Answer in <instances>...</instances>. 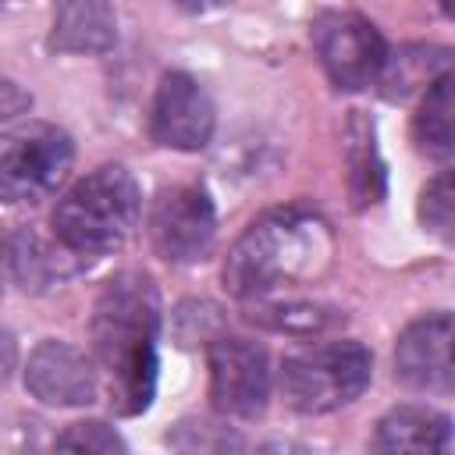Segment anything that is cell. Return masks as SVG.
Segmentation results:
<instances>
[{"mask_svg": "<svg viewBox=\"0 0 455 455\" xmlns=\"http://www.w3.org/2000/svg\"><path fill=\"white\" fill-rule=\"evenodd\" d=\"M156 331L160 299L146 274L124 270L100 291L92 306V352L107 370L110 402L121 416L149 409L156 387Z\"/></svg>", "mask_w": 455, "mask_h": 455, "instance_id": "1", "label": "cell"}, {"mask_svg": "<svg viewBox=\"0 0 455 455\" xmlns=\"http://www.w3.org/2000/svg\"><path fill=\"white\" fill-rule=\"evenodd\" d=\"M331 231L309 210H270L245 228L224 259V284L238 299H263L309 281L331 263Z\"/></svg>", "mask_w": 455, "mask_h": 455, "instance_id": "2", "label": "cell"}, {"mask_svg": "<svg viewBox=\"0 0 455 455\" xmlns=\"http://www.w3.org/2000/svg\"><path fill=\"white\" fill-rule=\"evenodd\" d=\"M139 220V185L121 164L78 178L53 206V235L68 252L103 256L128 242Z\"/></svg>", "mask_w": 455, "mask_h": 455, "instance_id": "3", "label": "cell"}, {"mask_svg": "<svg viewBox=\"0 0 455 455\" xmlns=\"http://www.w3.org/2000/svg\"><path fill=\"white\" fill-rule=\"evenodd\" d=\"M373 377V359L359 341H327L281 363V395L295 412L320 416L352 405Z\"/></svg>", "mask_w": 455, "mask_h": 455, "instance_id": "4", "label": "cell"}, {"mask_svg": "<svg viewBox=\"0 0 455 455\" xmlns=\"http://www.w3.org/2000/svg\"><path fill=\"white\" fill-rule=\"evenodd\" d=\"M71 135L50 121H28L0 135V203L46 199L71 171Z\"/></svg>", "mask_w": 455, "mask_h": 455, "instance_id": "5", "label": "cell"}, {"mask_svg": "<svg viewBox=\"0 0 455 455\" xmlns=\"http://www.w3.org/2000/svg\"><path fill=\"white\" fill-rule=\"evenodd\" d=\"M313 46L338 89H366L380 78L387 60L384 36L355 11H323L313 21Z\"/></svg>", "mask_w": 455, "mask_h": 455, "instance_id": "6", "label": "cell"}, {"mask_svg": "<svg viewBox=\"0 0 455 455\" xmlns=\"http://www.w3.org/2000/svg\"><path fill=\"white\" fill-rule=\"evenodd\" d=\"M149 242L167 263H196L210 252L217 235V213L199 185H171L153 196Z\"/></svg>", "mask_w": 455, "mask_h": 455, "instance_id": "7", "label": "cell"}, {"mask_svg": "<svg viewBox=\"0 0 455 455\" xmlns=\"http://www.w3.org/2000/svg\"><path fill=\"white\" fill-rule=\"evenodd\" d=\"M210 363V398L213 409L238 419H256L270 398V363L267 352L249 338H217L206 348Z\"/></svg>", "mask_w": 455, "mask_h": 455, "instance_id": "8", "label": "cell"}, {"mask_svg": "<svg viewBox=\"0 0 455 455\" xmlns=\"http://www.w3.org/2000/svg\"><path fill=\"white\" fill-rule=\"evenodd\" d=\"M217 124L213 103L206 89L185 75V71H167L156 85L153 107H149V135L153 142L181 153H196L210 142Z\"/></svg>", "mask_w": 455, "mask_h": 455, "instance_id": "9", "label": "cell"}, {"mask_svg": "<svg viewBox=\"0 0 455 455\" xmlns=\"http://www.w3.org/2000/svg\"><path fill=\"white\" fill-rule=\"evenodd\" d=\"M25 387L43 405L75 409V405H89L96 398V370L85 359V352H78L75 345L46 338L28 352Z\"/></svg>", "mask_w": 455, "mask_h": 455, "instance_id": "10", "label": "cell"}, {"mask_svg": "<svg viewBox=\"0 0 455 455\" xmlns=\"http://www.w3.org/2000/svg\"><path fill=\"white\" fill-rule=\"evenodd\" d=\"M395 377L416 391H451V316L430 313L409 323L395 345Z\"/></svg>", "mask_w": 455, "mask_h": 455, "instance_id": "11", "label": "cell"}, {"mask_svg": "<svg viewBox=\"0 0 455 455\" xmlns=\"http://www.w3.org/2000/svg\"><path fill=\"white\" fill-rule=\"evenodd\" d=\"M448 416L427 405H398L373 430V455H448Z\"/></svg>", "mask_w": 455, "mask_h": 455, "instance_id": "12", "label": "cell"}, {"mask_svg": "<svg viewBox=\"0 0 455 455\" xmlns=\"http://www.w3.org/2000/svg\"><path fill=\"white\" fill-rule=\"evenodd\" d=\"M117 43V14L103 0L60 4L53 14L50 50L57 53H103Z\"/></svg>", "mask_w": 455, "mask_h": 455, "instance_id": "13", "label": "cell"}, {"mask_svg": "<svg viewBox=\"0 0 455 455\" xmlns=\"http://www.w3.org/2000/svg\"><path fill=\"white\" fill-rule=\"evenodd\" d=\"M345 160H348V192L355 206H373L384 196V164L373 139V121L363 114L348 117L345 128Z\"/></svg>", "mask_w": 455, "mask_h": 455, "instance_id": "14", "label": "cell"}, {"mask_svg": "<svg viewBox=\"0 0 455 455\" xmlns=\"http://www.w3.org/2000/svg\"><path fill=\"white\" fill-rule=\"evenodd\" d=\"M412 135L419 153L434 156V160H448L455 149V100H451V75L437 78L423 100H419V114L412 121Z\"/></svg>", "mask_w": 455, "mask_h": 455, "instance_id": "15", "label": "cell"}, {"mask_svg": "<svg viewBox=\"0 0 455 455\" xmlns=\"http://www.w3.org/2000/svg\"><path fill=\"white\" fill-rule=\"evenodd\" d=\"M7 263H11V277L25 288V291H43L46 284H53V277L64 274L60 256H53V249L28 228L11 231L7 238Z\"/></svg>", "mask_w": 455, "mask_h": 455, "instance_id": "16", "label": "cell"}, {"mask_svg": "<svg viewBox=\"0 0 455 455\" xmlns=\"http://www.w3.org/2000/svg\"><path fill=\"white\" fill-rule=\"evenodd\" d=\"M398 60H384V82H387V96H405L412 89H430L437 78L448 75V50L441 46H409L402 53H395Z\"/></svg>", "mask_w": 455, "mask_h": 455, "instance_id": "17", "label": "cell"}, {"mask_svg": "<svg viewBox=\"0 0 455 455\" xmlns=\"http://www.w3.org/2000/svg\"><path fill=\"white\" fill-rule=\"evenodd\" d=\"M167 441L181 455H242V434L213 416H185L171 427Z\"/></svg>", "mask_w": 455, "mask_h": 455, "instance_id": "18", "label": "cell"}, {"mask_svg": "<svg viewBox=\"0 0 455 455\" xmlns=\"http://www.w3.org/2000/svg\"><path fill=\"white\" fill-rule=\"evenodd\" d=\"M249 320H256V323H263L270 331L309 338V334L327 331L338 316L331 309H323V306H313V302H288V306H256L249 313Z\"/></svg>", "mask_w": 455, "mask_h": 455, "instance_id": "19", "label": "cell"}, {"mask_svg": "<svg viewBox=\"0 0 455 455\" xmlns=\"http://www.w3.org/2000/svg\"><path fill=\"white\" fill-rule=\"evenodd\" d=\"M53 455H128L121 434L103 423V419H78L68 423L57 441H53Z\"/></svg>", "mask_w": 455, "mask_h": 455, "instance_id": "20", "label": "cell"}, {"mask_svg": "<svg viewBox=\"0 0 455 455\" xmlns=\"http://www.w3.org/2000/svg\"><path fill=\"white\" fill-rule=\"evenodd\" d=\"M419 220L427 231L437 238H451V220H455V199H451V174L441 171L419 196Z\"/></svg>", "mask_w": 455, "mask_h": 455, "instance_id": "21", "label": "cell"}, {"mask_svg": "<svg viewBox=\"0 0 455 455\" xmlns=\"http://www.w3.org/2000/svg\"><path fill=\"white\" fill-rule=\"evenodd\" d=\"M14 359H18L14 334L0 327V384H7V377H11V370H14Z\"/></svg>", "mask_w": 455, "mask_h": 455, "instance_id": "22", "label": "cell"}, {"mask_svg": "<svg viewBox=\"0 0 455 455\" xmlns=\"http://www.w3.org/2000/svg\"><path fill=\"white\" fill-rule=\"evenodd\" d=\"M256 455H313L306 444H299V441H288V437H274V441H267V444H259L256 448Z\"/></svg>", "mask_w": 455, "mask_h": 455, "instance_id": "23", "label": "cell"}, {"mask_svg": "<svg viewBox=\"0 0 455 455\" xmlns=\"http://www.w3.org/2000/svg\"><path fill=\"white\" fill-rule=\"evenodd\" d=\"M7 238H11V231H4V224H0V299H4V281L11 277V263H7Z\"/></svg>", "mask_w": 455, "mask_h": 455, "instance_id": "24", "label": "cell"}]
</instances>
